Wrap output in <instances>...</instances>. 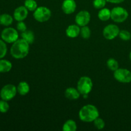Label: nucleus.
I'll use <instances>...</instances> for the list:
<instances>
[{
  "instance_id": "20",
  "label": "nucleus",
  "mask_w": 131,
  "mask_h": 131,
  "mask_svg": "<svg viewBox=\"0 0 131 131\" xmlns=\"http://www.w3.org/2000/svg\"><path fill=\"white\" fill-rule=\"evenodd\" d=\"M63 131H75L77 130V124L73 120H68L64 123L62 128Z\"/></svg>"
},
{
  "instance_id": "9",
  "label": "nucleus",
  "mask_w": 131,
  "mask_h": 131,
  "mask_svg": "<svg viewBox=\"0 0 131 131\" xmlns=\"http://www.w3.org/2000/svg\"><path fill=\"white\" fill-rule=\"evenodd\" d=\"M120 33V29L118 26L115 24H109L103 29V35L107 40H113L118 36Z\"/></svg>"
},
{
  "instance_id": "5",
  "label": "nucleus",
  "mask_w": 131,
  "mask_h": 131,
  "mask_svg": "<svg viewBox=\"0 0 131 131\" xmlns=\"http://www.w3.org/2000/svg\"><path fill=\"white\" fill-rule=\"evenodd\" d=\"M1 39L6 43H13L19 39V33L17 29L11 27H7L1 33Z\"/></svg>"
},
{
  "instance_id": "22",
  "label": "nucleus",
  "mask_w": 131,
  "mask_h": 131,
  "mask_svg": "<svg viewBox=\"0 0 131 131\" xmlns=\"http://www.w3.org/2000/svg\"><path fill=\"white\" fill-rule=\"evenodd\" d=\"M107 67L111 71H115L118 69V62L115 58H110L107 61Z\"/></svg>"
},
{
  "instance_id": "26",
  "label": "nucleus",
  "mask_w": 131,
  "mask_h": 131,
  "mask_svg": "<svg viewBox=\"0 0 131 131\" xmlns=\"http://www.w3.org/2000/svg\"><path fill=\"white\" fill-rule=\"evenodd\" d=\"M106 3H107L106 0H93V7L96 9H99V10H101V9L105 7V6L106 5Z\"/></svg>"
},
{
  "instance_id": "11",
  "label": "nucleus",
  "mask_w": 131,
  "mask_h": 131,
  "mask_svg": "<svg viewBox=\"0 0 131 131\" xmlns=\"http://www.w3.org/2000/svg\"><path fill=\"white\" fill-rule=\"evenodd\" d=\"M28 11L25 6H19L14 10V18L17 21H23L28 17Z\"/></svg>"
},
{
  "instance_id": "32",
  "label": "nucleus",
  "mask_w": 131,
  "mask_h": 131,
  "mask_svg": "<svg viewBox=\"0 0 131 131\" xmlns=\"http://www.w3.org/2000/svg\"><path fill=\"white\" fill-rule=\"evenodd\" d=\"M0 15H1V14H0Z\"/></svg>"
},
{
  "instance_id": "6",
  "label": "nucleus",
  "mask_w": 131,
  "mask_h": 131,
  "mask_svg": "<svg viewBox=\"0 0 131 131\" xmlns=\"http://www.w3.org/2000/svg\"><path fill=\"white\" fill-rule=\"evenodd\" d=\"M17 93V87L12 84H5L0 90V97L1 99L10 101L14 98Z\"/></svg>"
},
{
  "instance_id": "25",
  "label": "nucleus",
  "mask_w": 131,
  "mask_h": 131,
  "mask_svg": "<svg viewBox=\"0 0 131 131\" xmlns=\"http://www.w3.org/2000/svg\"><path fill=\"white\" fill-rule=\"evenodd\" d=\"M10 106H9L8 101L5 100H0V113H6L8 111Z\"/></svg>"
},
{
  "instance_id": "24",
  "label": "nucleus",
  "mask_w": 131,
  "mask_h": 131,
  "mask_svg": "<svg viewBox=\"0 0 131 131\" xmlns=\"http://www.w3.org/2000/svg\"><path fill=\"white\" fill-rule=\"evenodd\" d=\"M7 53V46L6 42L0 39V59H2L6 56Z\"/></svg>"
},
{
  "instance_id": "4",
  "label": "nucleus",
  "mask_w": 131,
  "mask_h": 131,
  "mask_svg": "<svg viewBox=\"0 0 131 131\" xmlns=\"http://www.w3.org/2000/svg\"><path fill=\"white\" fill-rule=\"evenodd\" d=\"M129 16L127 10L122 6H116L111 10V19L115 23H123Z\"/></svg>"
},
{
  "instance_id": "31",
  "label": "nucleus",
  "mask_w": 131,
  "mask_h": 131,
  "mask_svg": "<svg viewBox=\"0 0 131 131\" xmlns=\"http://www.w3.org/2000/svg\"><path fill=\"white\" fill-rule=\"evenodd\" d=\"M129 58H130V61H131V51H130V54H129Z\"/></svg>"
},
{
  "instance_id": "7",
  "label": "nucleus",
  "mask_w": 131,
  "mask_h": 131,
  "mask_svg": "<svg viewBox=\"0 0 131 131\" xmlns=\"http://www.w3.org/2000/svg\"><path fill=\"white\" fill-rule=\"evenodd\" d=\"M33 17L37 21L44 23L49 20L51 17V11L46 6H40L33 12Z\"/></svg>"
},
{
  "instance_id": "27",
  "label": "nucleus",
  "mask_w": 131,
  "mask_h": 131,
  "mask_svg": "<svg viewBox=\"0 0 131 131\" xmlns=\"http://www.w3.org/2000/svg\"><path fill=\"white\" fill-rule=\"evenodd\" d=\"M119 37L121 38L122 40L128 41L130 40L131 34L129 31L127 30H121L120 31V33L118 35Z\"/></svg>"
},
{
  "instance_id": "8",
  "label": "nucleus",
  "mask_w": 131,
  "mask_h": 131,
  "mask_svg": "<svg viewBox=\"0 0 131 131\" xmlns=\"http://www.w3.org/2000/svg\"><path fill=\"white\" fill-rule=\"evenodd\" d=\"M114 78L117 81L122 83L131 82V72L126 69H118L114 71Z\"/></svg>"
},
{
  "instance_id": "21",
  "label": "nucleus",
  "mask_w": 131,
  "mask_h": 131,
  "mask_svg": "<svg viewBox=\"0 0 131 131\" xmlns=\"http://www.w3.org/2000/svg\"><path fill=\"white\" fill-rule=\"evenodd\" d=\"M24 6L29 11L34 12L37 8V3L35 0H25Z\"/></svg>"
},
{
  "instance_id": "18",
  "label": "nucleus",
  "mask_w": 131,
  "mask_h": 131,
  "mask_svg": "<svg viewBox=\"0 0 131 131\" xmlns=\"http://www.w3.org/2000/svg\"><path fill=\"white\" fill-rule=\"evenodd\" d=\"M99 19L102 21H107L111 19V10L107 8L101 9L98 13Z\"/></svg>"
},
{
  "instance_id": "29",
  "label": "nucleus",
  "mask_w": 131,
  "mask_h": 131,
  "mask_svg": "<svg viewBox=\"0 0 131 131\" xmlns=\"http://www.w3.org/2000/svg\"><path fill=\"white\" fill-rule=\"evenodd\" d=\"M16 28L17 30L19 31H20L21 33L22 32L25 31L27 29L26 25V24L23 21H18L16 26Z\"/></svg>"
},
{
  "instance_id": "23",
  "label": "nucleus",
  "mask_w": 131,
  "mask_h": 131,
  "mask_svg": "<svg viewBox=\"0 0 131 131\" xmlns=\"http://www.w3.org/2000/svg\"><path fill=\"white\" fill-rule=\"evenodd\" d=\"M80 35L82 38L84 39H88L91 36V30L90 28L87 26H84L81 28Z\"/></svg>"
},
{
  "instance_id": "12",
  "label": "nucleus",
  "mask_w": 131,
  "mask_h": 131,
  "mask_svg": "<svg viewBox=\"0 0 131 131\" xmlns=\"http://www.w3.org/2000/svg\"><path fill=\"white\" fill-rule=\"evenodd\" d=\"M77 5L74 0H64L61 5L63 12L65 14L70 15L75 11Z\"/></svg>"
},
{
  "instance_id": "17",
  "label": "nucleus",
  "mask_w": 131,
  "mask_h": 131,
  "mask_svg": "<svg viewBox=\"0 0 131 131\" xmlns=\"http://www.w3.org/2000/svg\"><path fill=\"white\" fill-rule=\"evenodd\" d=\"M14 19L12 15L8 14H3L0 15V24L5 26H9L14 21Z\"/></svg>"
},
{
  "instance_id": "10",
  "label": "nucleus",
  "mask_w": 131,
  "mask_h": 131,
  "mask_svg": "<svg viewBox=\"0 0 131 131\" xmlns=\"http://www.w3.org/2000/svg\"><path fill=\"white\" fill-rule=\"evenodd\" d=\"M90 19L91 15L89 12L82 10L76 15L75 21L79 26L83 27L84 26H87V24L90 21Z\"/></svg>"
},
{
  "instance_id": "19",
  "label": "nucleus",
  "mask_w": 131,
  "mask_h": 131,
  "mask_svg": "<svg viewBox=\"0 0 131 131\" xmlns=\"http://www.w3.org/2000/svg\"><path fill=\"white\" fill-rule=\"evenodd\" d=\"M21 37L23 39L26 41L29 44H31L35 41V35L32 31L26 30L25 31L22 32Z\"/></svg>"
},
{
  "instance_id": "15",
  "label": "nucleus",
  "mask_w": 131,
  "mask_h": 131,
  "mask_svg": "<svg viewBox=\"0 0 131 131\" xmlns=\"http://www.w3.org/2000/svg\"><path fill=\"white\" fill-rule=\"evenodd\" d=\"M17 90V92L20 95L24 96L29 93L30 90V87L28 83L25 81H21L18 84Z\"/></svg>"
},
{
  "instance_id": "1",
  "label": "nucleus",
  "mask_w": 131,
  "mask_h": 131,
  "mask_svg": "<svg viewBox=\"0 0 131 131\" xmlns=\"http://www.w3.org/2000/svg\"><path fill=\"white\" fill-rule=\"evenodd\" d=\"M29 44L24 39H18L12 43L10 47V54L15 59H23L28 56Z\"/></svg>"
},
{
  "instance_id": "3",
  "label": "nucleus",
  "mask_w": 131,
  "mask_h": 131,
  "mask_svg": "<svg viewBox=\"0 0 131 131\" xmlns=\"http://www.w3.org/2000/svg\"><path fill=\"white\" fill-rule=\"evenodd\" d=\"M93 88V83L89 77L83 76L79 79L78 82L77 89L81 94L88 95Z\"/></svg>"
},
{
  "instance_id": "16",
  "label": "nucleus",
  "mask_w": 131,
  "mask_h": 131,
  "mask_svg": "<svg viewBox=\"0 0 131 131\" xmlns=\"http://www.w3.org/2000/svg\"><path fill=\"white\" fill-rule=\"evenodd\" d=\"M12 69V63L10 61L0 59V73L8 72Z\"/></svg>"
},
{
  "instance_id": "13",
  "label": "nucleus",
  "mask_w": 131,
  "mask_h": 131,
  "mask_svg": "<svg viewBox=\"0 0 131 131\" xmlns=\"http://www.w3.org/2000/svg\"><path fill=\"white\" fill-rule=\"evenodd\" d=\"M81 28L78 24H72L66 29V35L69 38H75L80 35Z\"/></svg>"
},
{
  "instance_id": "14",
  "label": "nucleus",
  "mask_w": 131,
  "mask_h": 131,
  "mask_svg": "<svg viewBox=\"0 0 131 131\" xmlns=\"http://www.w3.org/2000/svg\"><path fill=\"white\" fill-rule=\"evenodd\" d=\"M81 93L78 91V89L73 87H70L66 89L65 92V96L67 99L73 101V100H77L80 97Z\"/></svg>"
},
{
  "instance_id": "30",
  "label": "nucleus",
  "mask_w": 131,
  "mask_h": 131,
  "mask_svg": "<svg viewBox=\"0 0 131 131\" xmlns=\"http://www.w3.org/2000/svg\"><path fill=\"white\" fill-rule=\"evenodd\" d=\"M107 2L111 3H114V4H118L124 2V0H106Z\"/></svg>"
},
{
  "instance_id": "2",
  "label": "nucleus",
  "mask_w": 131,
  "mask_h": 131,
  "mask_svg": "<svg viewBox=\"0 0 131 131\" xmlns=\"http://www.w3.org/2000/svg\"><path fill=\"white\" fill-rule=\"evenodd\" d=\"M99 116V112L98 109L92 104L85 105L79 112V119L83 122H92Z\"/></svg>"
},
{
  "instance_id": "28",
  "label": "nucleus",
  "mask_w": 131,
  "mask_h": 131,
  "mask_svg": "<svg viewBox=\"0 0 131 131\" xmlns=\"http://www.w3.org/2000/svg\"><path fill=\"white\" fill-rule=\"evenodd\" d=\"M94 123V125L97 129L101 130V129H103L105 127V122L104 121L103 119L101 118H97L95 120L93 121Z\"/></svg>"
}]
</instances>
